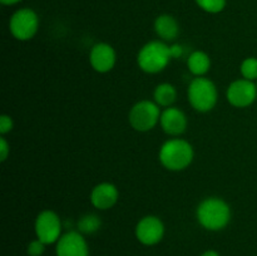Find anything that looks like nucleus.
Segmentation results:
<instances>
[{
  "mask_svg": "<svg viewBox=\"0 0 257 256\" xmlns=\"http://www.w3.org/2000/svg\"><path fill=\"white\" fill-rule=\"evenodd\" d=\"M198 223L208 231H220L231 221V207L220 197H207L196 211Z\"/></svg>",
  "mask_w": 257,
  "mask_h": 256,
  "instance_id": "nucleus-1",
  "label": "nucleus"
},
{
  "mask_svg": "<svg viewBox=\"0 0 257 256\" xmlns=\"http://www.w3.org/2000/svg\"><path fill=\"white\" fill-rule=\"evenodd\" d=\"M193 147L190 142L181 138H172L168 140L161 146L158 158L165 168L170 171H182L187 168L192 163Z\"/></svg>",
  "mask_w": 257,
  "mask_h": 256,
  "instance_id": "nucleus-2",
  "label": "nucleus"
},
{
  "mask_svg": "<svg viewBox=\"0 0 257 256\" xmlns=\"http://www.w3.org/2000/svg\"><path fill=\"white\" fill-rule=\"evenodd\" d=\"M171 59L170 45L163 40H152L141 48L137 55V64L145 73L157 74L167 67Z\"/></svg>",
  "mask_w": 257,
  "mask_h": 256,
  "instance_id": "nucleus-3",
  "label": "nucleus"
},
{
  "mask_svg": "<svg viewBox=\"0 0 257 256\" xmlns=\"http://www.w3.org/2000/svg\"><path fill=\"white\" fill-rule=\"evenodd\" d=\"M187 97L193 109L201 113L210 112L217 103V88L208 78L196 77L188 85Z\"/></svg>",
  "mask_w": 257,
  "mask_h": 256,
  "instance_id": "nucleus-4",
  "label": "nucleus"
},
{
  "mask_svg": "<svg viewBox=\"0 0 257 256\" xmlns=\"http://www.w3.org/2000/svg\"><path fill=\"white\" fill-rule=\"evenodd\" d=\"M160 105L152 100H140L130 110L128 120L133 130L138 132H148L153 130L161 119Z\"/></svg>",
  "mask_w": 257,
  "mask_h": 256,
  "instance_id": "nucleus-5",
  "label": "nucleus"
},
{
  "mask_svg": "<svg viewBox=\"0 0 257 256\" xmlns=\"http://www.w3.org/2000/svg\"><path fill=\"white\" fill-rule=\"evenodd\" d=\"M9 29L13 37L20 42H27L34 38L39 29V18L33 9L23 8L12 15Z\"/></svg>",
  "mask_w": 257,
  "mask_h": 256,
  "instance_id": "nucleus-6",
  "label": "nucleus"
},
{
  "mask_svg": "<svg viewBox=\"0 0 257 256\" xmlns=\"http://www.w3.org/2000/svg\"><path fill=\"white\" fill-rule=\"evenodd\" d=\"M35 235L45 245L57 243L62 236V221L52 210H44L35 218Z\"/></svg>",
  "mask_w": 257,
  "mask_h": 256,
  "instance_id": "nucleus-7",
  "label": "nucleus"
},
{
  "mask_svg": "<svg viewBox=\"0 0 257 256\" xmlns=\"http://www.w3.org/2000/svg\"><path fill=\"white\" fill-rule=\"evenodd\" d=\"M257 97V87L252 80L237 79L228 85L226 98L236 108H245L252 104Z\"/></svg>",
  "mask_w": 257,
  "mask_h": 256,
  "instance_id": "nucleus-8",
  "label": "nucleus"
},
{
  "mask_svg": "<svg viewBox=\"0 0 257 256\" xmlns=\"http://www.w3.org/2000/svg\"><path fill=\"white\" fill-rule=\"evenodd\" d=\"M165 235V225L157 216H145L136 226V237L146 246H153L161 242Z\"/></svg>",
  "mask_w": 257,
  "mask_h": 256,
  "instance_id": "nucleus-9",
  "label": "nucleus"
},
{
  "mask_svg": "<svg viewBox=\"0 0 257 256\" xmlns=\"http://www.w3.org/2000/svg\"><path fill=\"white\" fill-rule=\"evenodd\" d=\"M55 252L57 256H89V247L83 233L68 231L58 240Z\"/></svg>",
  "mask_w": 257,
  "mask_h": 256,
  "instance_id": "nucleus-10",
  "label": "nucleus"
},
{
  "mask_svg": "<svg viewBox=\"0 0 257 256\" xmlns=\"http://www.w3.org/2000/svg\"><path fill=\"white\" fill-rule=\"evenodd\" d=\"M117 54L114 48L107 43H98L89 53V63L98 73H108L114 68Z\"/></svg>",
  "mask_w": 257,
  "mask_h": 256,
  "instance_id": "nucleus-11",
  "label": "nucleus"
},
{
  "mask_svg": "<svg viewBox=\"0 0 257 256\" xmlns=\"http://www.w3.org/2000/svg\"><path fill=\"white\" fill-rule=\"evenodd\" d=\"M119 192L110 182L98 183L90 192V202L98 210H109L117 203Z\"/></svg>",
  "mask_w": 257,
  "mask_h": 256,
  "instance_id": "nucleus-12",
  "label": "nucleus"
},
{
  "mask_svg": "<svg viewBox=\"0 0 257 256\" xmlns=\"http://www.w3.org/2000/svg\"><path fill=\"white\" fill-rule=\"evenodd\" d=\"M161 127L167 135L180 136L187 128V118L181 109L176 107L165 108L161 113Z\"/></svg>",
  "mask_w": 257,
  "mask_h": 256,
  "instance_id": "nucleus-13",
  "label": "nucleus"
},
{
  "mask_svg": "<svg viewBox=\"0 0 257 256\" xmlns=\"http://www.w3.org/2000/svg\"><path fill=\"white\" fill-rule=\"evenodd\" d=\"M155 30L161 40L172 42L180 34V25L172 15L162 14L156 18Z\"/></svg>",
  "mask_w": 257,
  "mask_h": 256,
  "instance_id": "nucleus-14",
  "label": "nucleus"
},
{
  "mask_svg": "<svg viewBox=\"0 0 257 256\" xmlns=\"http://www.w3.org/2000/svg\"><path fill=\"white\" fill-rule=\"evenodd\" d=\"M188 70L196 77H203L211 68V58L202 50H196L187 58Z\"/></svg>",
  "mask_w": 257,
  "mask_h": 256,
  "instance_id": "nucleus-15",
  "label": "nucleus"
},
{
  "mask_svg": "<svg viewBox=\"0 0 257 256\" xmlns=\"http://www.w3.org/2000/svg\"><path fill=\"white\" fill-rule=\"evenodd\" d=\"M153 98L160 107H172V104L177 99V90H176L175 85L170 84V83H161L156 87L155 92H153Z\"/></svg>",
  "mask_w": 257,
  "mask_h": 256,
  "instance_id": "nucleus-16",
  "label": "nucleus"
},
{
  "mask_svg": "<svg viewBox=\"0 0 257 256\" xmlns=\"http://www.w3.org/2000/svg\"><path fill=\"white\" fill-rule=\"evenodd\" d=\"M100 226H102V221L94 213H87L78 221V230L80 233H85V235L97 232Z\"/></svg>",
  "mask_w": 257,
  "mask_h": 256,
  "instance_id": "nucleus-17",
  "label": "nucleus"
},
{
  "mask_svg": "<svg viewBox=\"0 0 257 256\" xmlns=\"http://www.w3.org/2000/svg\"><path fill=\"white\" fill-rule=\"evenodd\" d=\"M195 2L203 12L217 14L225 9L227 0H195Z\"/></svg>",
  "mask_w": 257,
  "mask_h": 256,
  "instance_id": "nucleus-18",
  "label": "nucleus"
},
{
  "mask_svg": "<svg viewBox=\"0 0 257 256\" xmlns=\"http://www.w3.org/2000/svg\"><path fill=\"white\" fill-rule=\"evenodd\" d=\"M241 74L247 80L257 79V58H246L241 64Z\"/></svg>",
  "mask_w": 257,
  "mask_h": 256,
  "instance_id": "nucleus-19",
  "label": "nucleus"
},
{
  "mask_svg": "<svg viewBox=\"0 0 257 256\" xmlns=\"http://www.w3.org/2000/svg\"><path fill=\"white\" fill-rule=\"evenodd\" d=\"M45 243L42 242L40 240H33L30 241L29 245H28V255L29 256H42L45 251Z\"/></svg>",
  "mask_w": 257,
  "mask_h": 256,
  "instance_id": "nucleus-20",
  "label": "nucleus"
},
{
  "mask_svg": "<svg viewBox=\"0 0 257 256\" xmlns=\"http://www.w3.org/2000/svg\"><path fill=\"white\" fill-rule=\"evenodd\" d=\"M14 127V122H13V118L8 114H3L0 117V133L2 136L7 135Z\"/></svg>",
  "mask_w": 257,
  "mask_h": 256,
  "instance_id": "nucleus-21",
  "label": "nucleus"
},
{
  "mask_svg": "<svg viewBox=\"0 0 257 256\" xmlns=\"http://www.w3.org/2000/svg\"><path fill=\"white\" fill-rule=\"evenodd\" d=\"M9 153H10L9 143H8V141L5 140L4 137H2L0 138V161H2V162L7 161Z\"/></svg>",
  "mask_w": 257,
  "mask_h": 256,
  "instance_id": "nucleus-22",
  "label": "nucleus"
},
{
  "mask_svg": "<svg viewBox=\"0 0 257 256\" xmlns=\"http://www.w3.org/2000/svg\"><path fill=\"white\" fill-rule=\"evenodd\" d=\"M170 50H171V57L175 58V59H177V58H180L181 55H182V47L178 44H172L170 45Z\"/></svg>",
  "mask_w": 257,
  "mask_h": 256,
  "instance_id": "nucleus-23",
  "label": "nucleus"
},
{
  "mask_svg": "<svg viewBox=\"0 0 257 256\" xmlns=\"http://www.w3.org/2000/svg\"><path fill=\"white\" fill-rule=\"evenodd\" d=\"M20 2H22V0H0V3H2L3 5H8V7H10V5H15Z\"/></svg>",
  "mask_w": 257,
  "mask_h": 256,
  "instance_id": "nucleus-24",
  "label": "nucleus"
},
{
  "mask_svg": "<svg viewBox=\"0 0 257 256\" xmlns=\"http://www.w3.org/2000/svg\"><path fill=\"white\" fill-rule=\"evenodd\" d=\"M201 256H220V253L215 250H207L202 253Z\"/></svg>",
  "mask_w": 257,
  "mask_h": 256,
  "instance_id": "nucleus-25",
  "label": "nucleus"
},
{
  "mask_svg": "<svg viewBox=\"0 0 257 256\" xmlns=\"http://www.w3.org/2000/svg\"><path fill=\"white\" fill-rule=\"evenodd\" d=\"M256 87H257V83H256Z\"/></svg>",
  "mask_w": 257,
  "mask_h": 256,
  "instance_id": "nucleus-26",
  "label": "nucleus"
}]
</instances>
